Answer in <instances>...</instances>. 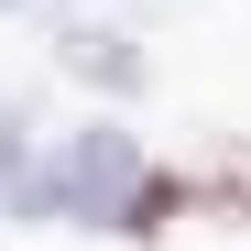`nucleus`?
Wrapping results in <instances>:
<instances>
[{
	"label": "nucleus",
	"mask_w": 251,
	"mask_h": 251,
	"mask_svg": "<svg viewBox=\"0 0 251 251\" xmlns=\"http://www.w3.org/2000/svg\"><path fill=\"white\" fill-rule=\"evenodd\" d=\"M142 164H153V142L131 131V120H76V131H44L33 186L11 197V219H0V229H76V240H109V219H120V197H131Z\"/></svg>",
	"instance_id": "1"
},
{
	"label": "nucleus",
	"mask_w": 251,
	"mask_h": 251,
	"mask_svg": "<svg viewBox=\"0 0 251 251\" xmlns=\"http://www.w3.org/2000/svg\"><path fill=\"white\" fill-rule=\"evenodd\" d=\"M55 76L88 88V99H109V109H131V99L153 88V66H142V44H131L120 22H66V33H55Z\"/></svg>",
	"instance_id": "2"
},
{
	"label": "nucleus",
	"mask_w": 251,
	"mask_h": 251,
	"mask_svg": "<svg viewBox=\"0 0 251 251\" xmlns=\"http://www.w3.org/2000/svg\"><path fill=\"white\" fill-rule=\"evenodd\" d=\"M186 219H197V186H186V164H164V153H153L142 175H131V197H120L109 240H120V251H164Z\"/></svg>",
	"instance_id": "3"
},
{
	"label": "nucleus",
	"mask_w": 251,
	"mask_h": 251,
	"mask_svg": "<svg viewBox=\"0 0 251 251\" xmlns=\"http://www.w3.org/2000/svg\"><path fill=\"white\" fill-rule=\"evenodd\" d=\"M186 186H197V219L251 229V131H207L186 153Z\"/></svg>",
	"instance_id": "4"
},
{
	"label": "nucleus",
	"mask_w": 251,
	"mask_h": 251,
	"mask_svg": "<svg viewBox=\"0 0 251 251\" xmlns=\"http://www.w3.org/2000/svg\"><path fill=\"white\" fill-rule=\"evenodd\" d=\"M33 153H44V120H33V88L0 76V219H11V197L33 186Z\"/></svg>",
	"instance_id": "5"
},
{
	"label": "nucleus",
	"mask_w": 251,
	"mask_h": 251,
	"mask_svg": "<svg viewBox=\"0 0 251 251\" xmlns=\"http://www.w3.org/2000/svg\"><path fill=\"white\" fill-rule=\"evenodd\" d=\"M0 11H44V0H0Z\"/></svg>",
	"instance_id": "6"
}]
</instances>
